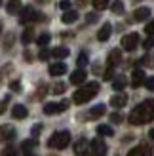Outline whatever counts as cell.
I'll return each instance as SVG.
<instances>
[{
  "label": "cell",
  "mask_w": 154,
  "mask_h": 156,
  "mask_svg": "<svg viewBox=\"0 0 154 156\" xmlns=\"http://www.w3.org/2000/svg\"><path fill=\"white\" fill-rule=\"evenodd\" d=\"M112 88L116 90V91L124 90V88H126V78H124V76H118V78H114V80H112Z\"/></svg>",
  "instance_id": "d4e9b609"
},
{
  "label": "cell",
  "mask_w": 154,
  "mask_h": 156,
  "mask_svg": "<svg viewBox=\"0 0 154 156\" xmlns=\"http://www.w3.org/2000/svg\"><path fill=\"white\" fill-rule=\"evenodd\" d=\"M105 112H107V107H105L103 103H101V105H95V107L88 112V118H89V120H97V118H101Z\"/></svg>",
  "instance_id": "5bb4252c"
},
{
  "label": "cell",
  "mask_w": 154,
  "mask_h": 156,
  "mask_svg": "<svg viewBox=\"0 0 154 156\" xmlns=\"http://www.w3.org/2000/svg\"><path fill=\"white\" fill-rule=\"evenodd\" d=\"M110 33H112L110 23H105V25L99 29V33H97V40H99V42H107V40L110 38Z\"/></svg>",
  "instance_id": "8fae6325"
},
{
  "label": "cell",
  "mask_w": 154,
  "mask_h": 156,
  "mask_svg": "<svg viewBox=\"0 0 154 156\" xmlns=\"http://www.w3.org/2000/svg\"><path fill=\"white\" fill-rule=\"evenodd\" d=\"M68 53H71V51H68L67 48H55V50L51 51V55L55 57V59H65V57L68 55Z\"/></svg>",
  "instance_id": "484cf974"
},
{
  "label": "cell",
  "mask_w": 154,
  "mask_h": 156,
  "mask_svg": "<svg viewBox=\"0 0 154 156\" xmlns=\"http://www.w3.org/2000/svg\"><path fill=\"white\" fill-rule=\"evenodd\" d=\"M34 147H36V141H34V139H29V141H23V145H21V149L25 151V152H29L30 149H34Z\"/></svg>",
  "instance_id": "f1b7e54d"
},
{
  "label": "cell",
  "mask_w": 154,
  "mask_h": 156,
  "mask_svg": "<svg viewBox=\"0 0 154 156\" xmlns=\"http://www.w3.org/2000/svg\"><path fill=\"white\" fill-rule=\"evenodd\" d=\"M67 73V65L65 63H53L50 67V74L51 76H61V74H65Z\"/></svg>",
  "instance_id": "ac0fdd59"
},
{
  "label": "cell",
  "mask_w": 154,
  "mask_h": 156,
  "mask_svg": "<svg viewBox=\"0 0 154 156\" xmlns=\"http://www.w3.org/2000/svg\"><path fill=\"white\" fill-rule=\"evenodd\" d=\"M154 120V99H147L141 105H137L131 112H129V124L133 126H141Z\"/></svg>",
  "instance_id": "6da1fadb"
},
{
  "label": "cell",
  "mask_w": 154,
  "mask_h": 156,
  "mask_svg": "<svg viewBox=\"0 0 154 156\" xmlns=\"http://www.w3.org/2000/svg\"><path fill=\"white\" fill-rule=\"evenodd\" d=\"M89 145H91V156H107V145L101 137L93 139Z\"/></svg>",
  "instance_id": "52a82bcc"
},
{
  "label": "cell",
  "mask_w": 154,
  "mask_h": 156,
  "mask_svg": "<svg viewBox=\"0 0 154 156\" xmlns=\"http://www.w3.org/2000/svg\"><path fill=\"white\" fill-rule=\"evenodd\" d=\"M12 116L15 120H23V118H27L29 116V111H27V107L25 105H15L12 108Z\"/></svg>",
  "instance_id": "4fadbf2b"
},
{
  "label": "cell",
  "mask_w": 154,
  "mask_h": 156,
  "mask_svg": "<svg viewBox=\"0 0 154 156\" xmlns=\"http://www.w3.org/2000/svg\"><path fill=\"white\" fill-rule=\"evenodd\" d=\"M6 105H8V97H4V101H2V112L6 111Z\"/></svg>",
  "instance_id": "7bdbcfd3"
},
{
  "label": "cell",
  "mask_w": 154,
  "mask_h": 156,
  "mask_svg": "<svg viewBox=\"0 0 154 156\" xmlns=\"http://www.w3.org/2000/svg\"><path fill=\"white\" fill-rule=\"evenodd\" d=\"M71 145V131H57V133H53L50 139H48V147L50 149H57V151H63L67 147Z\"/></svg>",
  "instance_id": "3957f363"
},
{
  "label": "cell",
  "mask_w": 154,
  "mask_h": 156,
  "mask_svg": "<svg viewBox=\"0 0 154 156\" xmlns=\"http://www.w3.org/2000/svg\"><path fill=\"white\" fill-rule=\"evenodd\" d=\"M50 55H51V51H48L46 48H42V50H40V53H38V57H40V61H46V59H48Z\"/></svg>",
  "instance_id": "e575fe53"
},
{
  "label": "cell",
  "mask_w": 154,
  "mask_h": 156,
  "mask_svg": "<svg viewBox=\"0 0 154 156\" xmlns=\"http://www.w3.org/2000/svg\"><path fill=\"white\" fill-rule=\"evenodd\" d=\"M149 135H150V139H152V141H154V128H152V129L149 131Z\"/></svg>",
  "instance_id": "f6af8a7d"
},
{
  "label": "cell",
  "mask_w": 154,
  "mask_h": 156,
  "mask_svg": "<svg viewBox=\"0 0 154 156\" xmlns=\"http://www.w3.org/2000/svg\"><path fill=\"white\" fill-rule=\"evenodd\" d=\"M110 10H112V13L122 15V13H124V2H122V0H114L112 6H110Z\"/></svg>",
  "instance_id": "cb8c5ba5"
},
{
  "label": "cell",
  "mask_w": 154,
  "mask_h": 156,
  "mask_svg": "<svg viewBox=\"0 0 154 156\" xmlns=\"http://www.w3.org/2000/svg\"><path fill=\"white\" fill-rule=\"evenodd\" d=\"M149 15H150V10H149L147 6H141V8H137V10H135L133 17H135V21H147Z\"/></svg>",
  "instance_id": "2e32d148"
},
{
  "label": "cell",
  "mask_w": 154,
  "mask_h": 156,
  "mask_svg": "<svg viewBox=\"0 0 154 156\" xmlns=\"http://www.w3.org/2000/svg\"><path fill=\"white\" fill-rule=\"evenodd\" d=\"M122 61V53H120V50H110L109 51V67H114V65H118Z\"/></svg>",
  "instance_id": "e0dca14e"
},
{
  "label": "cell",
  "mask_w": 154,
  "mask_h": 156,
  "mask_svg": "<svg viewBox=\"0 0 154 156\" xmlns=\"http://www.w3.org/2000/svg\"><path fill=\"white\" fill-rule=\"evenodd\" d=\"M29 156H33V154H29Z\"/></svg>",
  "instance_id": "bcb514c9"
},
{
  "label": "cell",
  "mask_w": 154,
  "mask_h": 156,
  "mask_svg": "<svg viewBox=\"0 0 154 156\" xmlns=\"http://www.w3.org/2000/svg\"><path fill=\"white\" fill-rule=\"evenodd\" d=\"M13 137H15V129L12 126H2V139L4 141H10Z\"/></svg>",
  "instance_id": "7402d4cb"
},
{
  "label": "cell",
  "mask_w": 154,
  "mask_h": 156,
  "mask_svg": "<svg viewBox=\"0 0 154 156\" xmlns=\"http://www.w3.org/2000/svg\"><path fill=\"white\" fill-rule=\"evenodd\" d=\"M110 78H112V67H109L105 73V80H110Z\"/></svg>",
  "instance_id": "b9f144b4"
},
{
  "label": "cell",
  "mask_w": 154,
  "mask_h": 156,
  "mask_svg": "<svg viewBox=\"0 0 154 156\" xmlns=\"http://www.w3.org/2000/svg\"><path fill=\"white\" fill-rule=\"evenodd\" d=\"M86 65H88V53L82 51L80 55H78V67L82 69V67H86Z\"/></svg>",
  "instance_id": "4dcf8cb0"
},
{
  "label": "cell",
  "mask_w": 154,
  "mask_h": 156,
  "mask_svg": "<svg viewBox=\"0 0 154 156\" xmlns=\"http://www.w3.org/2000/svg\"><path fill=\"white\" fill-rule=\"evenodd\" d=\"M145 80H147V78H145V73L141 71V69H135L133 74H131V86L133 88H139V86L145 84Z\"/></svg>",
  "instance_id": "7c38bea8"
},
{
  "label": "cell",
  "mask_w": 154,
  "mask_h": 156,
  "mask_svg": "<svg viewBox=\"0 0 154 156\" xmlns=\"http://www.w3.org/2000/svg\"><path fill=\"white\" fill-rule=\"evenodd\" d=\"M99 93V84L97 82H88L86 86H82L80 90H76V93L72 95V101L76 105H84L88 103L89 99H93Z\"/></svg>",
  "instance_id": "7a4b0ae2"
},
{
  "label": "cell",
  "mask_w": 154,
  "mask_h": 156,
  "mask_svg": "<svg viewBox=\"0 0 154 156\" xmlns=\"http://www.w3.org/2000/svg\"><path fill=\"white\" fill-rule=\"evenodd\" d=\"M10 90H12V91H15V93H19V91H21V82H19V80L10 82Z\"/></svg>",
  "instance_id": "d6a6232c"
},
{
  "label": "cell",
  "mask_w": 154,
  "mask_h": 156,
  "mask_svg": "<svg viewBox=\"0 0 154 156\" xmlns=\"http://www.w3.org/2000/svg\"><path fill=\"white\" fill-rule=\"evenodd\" d=\"M109 6V0H93V8L97 12H101V10H105V8Z\"/></svg>",
  "instance_id": "83f0119b"
},
{
  "label": "cell",
  "mask_w": 154,
  "mask_h": 156,
  "mask_svg": "<svg viewBox=\"0 0 154 156\" xmlns=\"http://www.w3.org/2000/svg\"><path fill=\"white\" fill-rule=\"evenodd\" d=\"M2 156H17V151H15V147H6V149L2 151Z\"/></svg>",
  "instance_id": "1f68e13d"
},
{
  "label": "cell",
  "mask_w": 154,
  "mask_h": 156,
  "mask_svg": "<svg viewBox=\"0 0 154 156\" xmlns=\"http://www.w3.org/2000/svg\"><path fill=\"white\" fill-rule=\"evenodd\" d=\"M68 101H61V103H48V105H44V112L46 114H57V112H63V111H67L68 108Z\"/></svg>",
  "instance_id": "8992f818"
},
{
  "label": "cell",
  "mask_w": 154,
  "mask_h": 156,
  "mask_svg": "<svg viewBox=\"0 0 154 156\" xmlns=\"http://www.w3.org/2000/svg\"><path fill=\"white\" fill-rule=\"evenodd\" d=\"M65 90H67V84H63V82H57L55 86H53V93H57V95H61V93H65Z\"/></svg>",
  "instance_id": "f546056e"
},
{
  "label": "cell",
  "mask_w": 154,
  "mask_h": 156,
  "mask_svg": "<svg viewBox=\"0 0 154 156\" xmlns=\"http://www.w3.org/2000/svg\"><path fill=\"white\" fill-rule=\"evenodd\" d=\"M137 46H139V34L137 33H129V34H126L122 38V48L126 51H133Z\"/></svg>",
  "instance_id": "5b68a950"
},
{
  "label": "cell",
  "mask_w": 154,
  "mask_h": 156,
  "mask_svg": "<svg viewBox=\"0 0 154 156\" xmlns=\"http://www.w3.org/2000/svg\"><path fill=\"white\" fill-rule=\"evenodd\" d=\"M110 122H112V124H120V122H122V114H120V112H112V114H110Z\"/></svg>",
  "instance_id": "d590c367"
},
{
  "label": "cell",
  "mask_w": 154,
  "mask_h": 156,
  "mask_svg": "<svg viewBox=\"0 0 154 156\" xmlns=\"http://www.w3.org/2000/svg\"><path fill=\"white\" fill-rule=\"evenodd\" d=\"M76 19H78V12H76V10H67L63 13V17H61L63 23H74Z\"/></svg>",
  "instance_id": "ffe728a7"
},
{
  "label": "cell",
  "mask_w": 154,
  "mask_h": 156,
  "mask_svg": "<svg viewBox=\"0 0 154 156\" xmlns=\"http://www.w3.org/2000/svg\"><path fill=\"white\" fill-rule=\"evenodd\" d=\"M42 15L40 13H36V10L33 6H25L21 10V15H19V23H23V25H25V23H30V21H36V19H40Z\"/></svg>",
  "instance_id": "277c9868"
},
{
  "label": "cell",
  "mask_w": 154,
  "mask_h": 156,
  "mask_svg": "<svg viewBox=\"0 0 154 156\" xmlns=\"http://www.w3.org/2000/svg\"><path fill=\"white\" fill-rule=\"evenodd\" d=\"M145 33H147L149 36H152V34H154V19H152L150 23H147V27H145Z\"/></svg>",
  "instance_id": "8d00e7d4"
},
{
  "label": "cell",
  "mask_w": 154,
  "mask_h": 156,
  "mask_svg": "<svg viewBox=\"0 0 154 156\" xmlns=\"http://www.w3.org/2000/svg\"><path fill=\"white\" fill-rule=\"evenodd\" d=\"M145 86H147V90H149V91H154V76L147 78V80H145Z\"/></svg>",
  "instance_id": "74e56055"
},
{
  "label": "cell",
  "mask_w": 154,
  "mask_h": 156,
  "mask_svg": "<svg viewBox=\"0 0 154 156\" xmlns=\"http://www.w3.org/2000/svg\"><path fill=\"white\" fill-rule=\"evenodd\" d=\"M97 133H99V135H105V137H110V135H114V131H112L110 126L101 124V126H97Z\"/></svg>",
  "instance_id": "603a6c76"
},
{
  "label": "cell",
  "mask_w": 154,
  "mask_h": 156,
  "mask_svg": "<svg viewBox=\"0 0 154 156\" xmlns=\"http://www.w3.org/2000/svg\"><path fill=\"white\" fill-rule=\"evenodd\" d=\"M128 103V97H126V93H114V95L110 97V105L114 108H122V107H126Z\"/></svg>",
  "instance_id": "30bf717a"
},
{
  "label": "cell",
  "mask_w": 154,
  "mask_h": 156,
  "mask_svg": "<svg viewBox=\"0 0 154 156\" xmlns=\"http://www.w3.org/2000/svg\"><path fill=\"white\" fill-rule=\"evenodd\" d=\"M74 154L76 156H91V145H88L86 139H78L74 145Z\"/></svg>",
  "instance_id": "ba28073f"
},
{
  "label": "cell",
  "mask_w": 154,
  "mask_h": 156,
  "mask_svg": "<svg viewBox=\"0 0 154 156\" xmlns=\"http://www.w3.org/2000/svg\"><path fill=\"white\" fill-rule=\"evenodd\" d=\"M33 38H34L33 27H27L25 30H23V34H21V42H23V44H30V42H33Z\"/></svg>",
  "instance_id": "44dd1931"
},
{
  "label": "cell",
  "mask_w": 154,
  "mask_h": 156,
  "mask_svg": "<svg viewBox=\"0 0 154 156\" xmlns=\"http://www.w3.org/2000/svg\"><path fill=\"white\" fill-rule=\"evenodd\" d=\"M21 0H10V2L6 4V12L8 13H19L21 12Z\"/></svg>",
  "instance_id": "d6986e66"
},
{
  "label": "cell",
  "mask_w": 154,
  "mask_h": 156,
  "mask_svg": "<svg viewBox=\"0 0 154 156\" xmlns=\"http://www.w3.org/2000/svg\"><path fill=\"white\" fill-rule=\"evenodd\" d=\"M59 8H61V10H65V12L71 10V2H68V0H63V2L59 4Z\"/></svg>",
  "instance_id": "ab89813d"
},
{
  "label": "cell",
  "mask_w": 154,
  "mask_h": 156,
  "mask_svg": "<svg viewBox=\"0 0 154 156\" xmlns=\"http://www.w3.org/2000/svg\"><path fill=\"white\" fill-rule=\"evenodd\" d=\"M25 57H27V61H33V55H30V51H25Z\"/></svg>",
  "instance_id": "ee69618b"
},
{
  "label": "cell",
  "mask_w": 154,
  "mask_h": 156,
  "mask_svg": "<svg viewBox=\"0 0 154 156\" xmlns=\"http://www.w3.org/2000/svg\"><path fill=\"white\" fill-rule=\"evenodd\" d=\"M50 40H51V36H50L48 33H42L40 36L36 38V44H38V46H42V48H44V46H48V44H50Z\"/></svg>",
  "instance_id": "4316f807"
},
{
  "label": "cell",
  "mask_w": 154,
  "mask_h": 156,
  "mask_svg": "<svg viewBox=\"0 0 154 156\" xmlns=\"http://www.w3.org/2000/svg\"><path fill=\"white\" fill-rule=\"evenodd\" d=\"M30 133H33V137H38L42 133V124H34L33 129H30Z\"/></svg>",
  "instance_id": "836d02e7"
},
{
  "label": "cell",
  "mask_w": 154,
  "mask_h": 156,
  "mask_svg": "<svg viewBox=\"0 0 154 156\" xmlns=\"http://www.w3.org/2000/svg\"><path fill=\"white\" fill-rule=\"evenodd\" d=\"M86 82V71L84 69H76L71 74V84H84Z\"/></svg>",
  "instance_id": "9a60e30c"
},
{
  "label": "cell",
  "mask_w": 154,
  "mask_h": 156,
  "mask_svg": "<svg viewBox=\"0 0 154 156\" xmlns=\"http://www.w3.org/2000/svg\"><path fill=\"white\" fill-rule=\"evenodd\" d=\"M86 21H88V23H95V21H97V15H95V13H88V15H86Z\"/></svg>",
  "instance_id": "60d3db41"
},
{
  "label": "cell",
  "mask_w": 154,
  "mask_h": 156,
  "mask_svg": "<svg viewBox=\"0 0 154 156\" xmlns=\"http://www.w3.org/2000/svg\"><path fill=\"white\" fill-rule=\"evenodd\" d=\"M143 48H145V50H150V48H154V38H147V40L143 42Z\"/></svg>",
  "instance_id": "f35d334b"
},
{
  "label": "cell",
  "mask_w": 154,
  "mask_h": 156,
  "mask_svg": "<svg viewBox=\"0 0 154 156\" xmlns=\"http://www.w3.org/2000/svg\"><path fill=\"white\" fill-rule=\"evenodd\" d=\"M150 154H152V147L149 145H137L128 152V156H150Z\"/></svg>",
  "instance_id": "9c48e42d"
}]
</instances>
